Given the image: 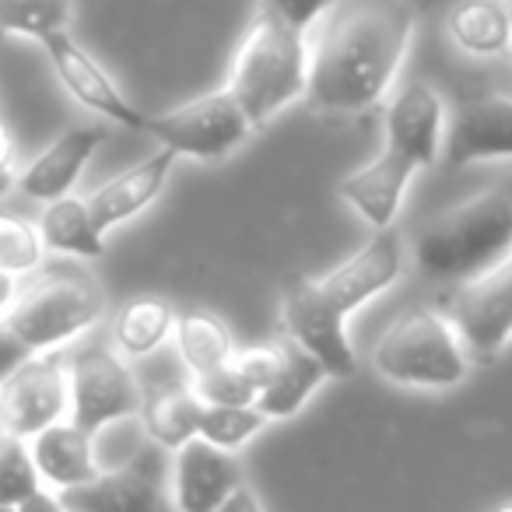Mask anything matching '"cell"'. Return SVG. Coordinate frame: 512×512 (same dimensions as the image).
Listing matches in <instances>:
<instances>
[{"label": "cell", "mask_w": 512, "mask_h": 512, "mask_svg": "<svg viewBox=\"0 0 512 512\" xmlns=\"http://www.w3.org/2000/svg\"><path fill=\"white\" fill-rule=\"evenodd\" d=\"M15 158H18L15 137L4 127V120H0V169H15Z\"/></svg>", "instance_id": "cell-38"}, {"label": "cell", "mask_w": 512, "mask_h": 512, "mask_svg": "<svg viewBox=\"0 0 512 512\" xmlns=\"http://www.w3.org/2000/svg\"><path fill=\"white\" fill-rule=\"evenodd\" d=\"M509 4H512V0H509Z\"/></svg>", "instance_id": "cell-42"}, {"label": "cell", "mask_w": 512, "mask_h": 512, "mask_svg": "<svg viewBox=\"0 0 512 512\" xmlns=\"http://www.w3.org/2000/svg\"><path fill=\"white\" fill-rule=\"evenodd\" d=\"M278 365H281V344L278 341L274 344H253V348H235V355H232V369L239 372L249 386H253L256 397L271 386Z\"/></svg>", "instance_id": "cell-32"}, {"label": "cell", "mask_w": 512, "mask_h": 512, "mask_svg": "<svg viewBox=\"0 0 512 512\" xmlns=\"http://www.w3.org/2000/svg\"><path fill=\"white\" fill-rule=\"evenodd\" d=\"M200 418H204V400L197 397L193 383L165 379V383L144 386V404L137 421L155 446L176 453L179 446L200 435Z\"/></svg>", "instance_id": "cell-21"}, {"label": "cell", "mask_w": 512, "mask_h": 512, "mask_svg": "<svg viewBox=\"0 0 512 512\" xmlns=\"http://www.w3.org/2000/svg\"><path fill=\"white\" fill-rule=\"evenodd\" d=\"M334 8H341V0H260L256 11H267V15H274L278 22L292 25V29L309 36L313 29H320V22Z\"/></svg>", "instance_id": "cell-33"}, {"label": "cell", "mask_w": 512, "mask_h": 512, "mask_svg": "<svg viewBox=\"0 0 512 512\" xmlns=\"http://www.w3.org/2000/svg\"><path fill=\"white\" fill-rule=\"evenodd\" d=\"M29 355H32V351L25 348L22 341H18L15 330H11L8 323L0 320V383H4V379H8L11 372H15L18 365H22Z\"/></svg>", "instance_id": "cell-34"}, {"label": "cell", "mask_w": 512, "mask_h": 512, "mask_svg": "<svg viewBox=\"0 0 512 512\" xmlns=\"http://www.w3.org/2000/svg\"><path fill=\"white\" fill-rule=\"evenodd\" d=\"M267 425H271V421H267V414L256 404H204L200 439L235 453V449H242L249 439H256Z\"/></svg>", "instance_id": "cell-29"}, {"label": "cell", "mask_w": 512, "mask_h": 512, "mask_svg": "<svg viewBox=\"0 0 512 512\" xmlns=\"http://www.w3.org/2000/svg\"><path fill=\"white\" fill-rule=\"evenodd\" d=\"M372 369L404 390H456L474 358L442 309H411L379 334Z\"/></svg>", "instance_id": "cell-4"}, {"label": "cell", "mask_w": 512, "mask_h": 512, "mask_svg": "<svg viewBox=\"0 0 512 512\" xmlns=\"http://www.w3.org/2000/svg\"><path fill=\"white\" fill-rule=\"evenodd\" d=\"M71 25L74 0H0V36L43 43L46 36L71 32Z\"/></svg>", "instance_id": "cell-27"}, {"label": "cell", "mask_w": 512, "mask_h": 512, "mask_svg": "<svg viewBox=\"0 0 512 512\" xmlns=\"http://www.w3.org/2000/svg\"><path fill=\"white\" fill-rule=\"evenodd\" d=\"M43 260L46 246L39 221L0 204V271L15 274V278H29L43 267Z\"/></svg>", "instance_id": "cell-28"}, {"label": "cell", "mask_w": 512, "mask_h": 512, "mask_svg": "<svg viewBox=\"0 0 512 512\" xmlns=\"http://www.w3.org/2000/svg\"><path fill=\"white\" fill-rule=\"evenodd\" d=\"M102 313H106V292L99 281L78 267H60L29 281L4 323L36 355L74 344L102 320Z\"/></svg>", "instance_id": "cell-5"}, {"label": "cell", "mask_w": 512, "mask_h": 512, "mask_svg": "<svg viewBox=\"0 0 512 512\" xmlns=\"http://www.w3.org/2000/svg\"><path fill=\"white\" fill-rule=\"evenodd\" d=\"M18 512H67V509L60 505V495H57V491L43 488V491H36V495H32L29 502L18 505Z\"/></svg>", "instance_id": "cell-37"}, {"label": "cell", "mask_w": 512, "mask_h": 512, "mask_svg": "<svg viewBox=\"0 0 512 512\" xmlns=\"http://www.w3.org/2000/svg\"><path fill=\"white\" fill-rule=\"evenodd\" d=\"M43 53L50 60L53 74L64 85V92L78 102L81 109L95 113L109 127H123L141 134L144 127V109L123 95V88L109 78V71L71 36V32H57V36H46Z\"/></svg>", "instance_id": "cell-12"}, {"label": "cell", "mask_w": 512, "mask_h": 512, "mask_svg": "<svg viewBox=\"0 0 512 512\" xmlns=\"http://www.w3.org/2000/svg\"><path fill=\"white\" fill-rule=\"evenodd\" d=\"M172 327H176V309H172L169 299H162V295H137V299L123 302L116 309V351L123 358H134V362L137 358H148L169 341Z\"/></svg>", "instance_id": "cell-26"}, {"label": "cell", "mask_w": 512, "mask_h": 512, "mask_svg": "<svg viewBox=\"0 0 512 512\" xmlns=\"http://www.w3.org/2000/svg\"><path fill=\"white\" fill-rule=\"evenodd\" d=\"M446 36L474 60H495L512 50L509 0H456L446 15Z\"/></svg>", "instance_id": "cell-22"}, {"label": "cell", "mask_w": 512, "mask_h": 512, "mask_svg": "<svg viewBox=\"0 0 512 512\" xmlns=\"http://www.w3.org/2000/svg\"><path fill=\"white\" fill-rule=\"evenodd\" d=\"M67 372H71V421L88 435H99L141 414L144 383L120 351L78 348L67 358Z\"/></svg>", "instance_id": "cell-7"}, {"label": "cell", "mask_w": 512, "mask_h": 512, "mask_svg": "<svg viewBox=\"0 0 512 512\" xmlns=\"http://www.w3.org/2000/svg\"><path fill=\"white\" fill-rule=\"evenodd\" d=\"M172 341H176V355L190 376H204L211 369H221L235 355L232 334H228V327L211 309H197V306L176 309Z\"/></svg>", "instance_id": "cell-25"}, {"label": "cell", "mask_w": 512, "mask_h": 512, "mask_svg": "<svg viewBox=\"0 0 512 512\" xmlns=\"http://www.w3.org/2000/svg\"><path fill=\"white\" fill-rule=\"evenodd\" d=\"M407 242L393 228H379L372 232L362 246L351 256H344L334 271L316 278L323 302L334 309L337 316L351 320L362 306H369L376 295L393 288L407 271Z\"/></svg>", "instance_id": "cell-11"}, {"label": "cell", "mask_w": 512, "mask_h": 512, "mask_svg": "<svg viewBox=\"0 0 512 512\" xmlns=\"http://www.w3.org/2000/svg\"><path fill=\"white\" fill-rule=\"evenodd\" d=\"M60 505L67 512H176L169 502V481L155 460H134L102 470L81 488L60 491Z\"/></svg>", "instance_id": "cell-13"}, {"label": "cell", "mask_w": 512, "mask_h": 512, "mask_svg": "<svg viewBox=\"0 0 512 512\" xmlns=\"http://www.w3.org/2000/svg\"><path fill=\"white\" fill-rule=\"evenodd\" d=\"M418 172V165L407 162L404 155H397V151L383 144L372 162H365L362 169H355L351 176L341 179L337 193L372 232H379V228H393Z\"/></svg>", "instance_id": "cell-18"}, {"label": "cell", "mask_w": 512, "mask_h": 512, "mask_svg": "<svg viewBox=\"0 0 512 512\" xmlns=\"http://www.w3.org/2000/svg\"><path fill=\"white\" fill-rule=\"evenodd\" d=\"M242 488V467L235 453L211 446L207 439H190L172 453L169 502L176 512H214Z\"/></svg>", "instance_id": "cell-16"}, {"label": "cell", "mask_w": 512, "mask_h": 512, "mask_svg": "<svg viewBox=\"0 0 512 512\" xmlns=\"http://www.w3.org/2000/svg\"><path fill=\"white\" fill-rule=\"evenodd\" d=\"M442 162L467 169L481 162H512V95H474L446 123Z\"/></svg>", "instance_id": "cell-14"}, {"label": "cell", "mask_w": 512, "mask_h": 512, "mask_svg": "<svg viewBox=\"0 0 512 512\" xmlns=\"http://www.w3.org/2000/svg\"><path fill=\"white\" fill-rule=\"evenodd\" d=\"M109 141V123H81L53 137L25 169H18V190L36 204H50L57 197H67L74 183L81 179L85 165L95 158V151Z\"/></svg>", "instance_id": "cell-17"}, {"label": "cell", "mask_w": 512, "mask_h": 512, "mask_svg": "<svg viewBox=\"0 0 512 512\" xmlns=\"http://www.w3.org/2000/svg\"><path fill=\"white\" fill-rule=\"evenodd\" d=\"M36 491H43V481H39V470L32 463L29 442L0 432V505L18 509Z\"/></svg>", "instance_id": "cell-30"}, {"label": "cell", "mask_w": 512, "mask_h": 512, "mask_svg": "<svg viewBox=\"0 0 512 512\" xmlns=\"http://www.w3.org/2000/svg\"><path fill=\"white\" fill-rule=\"evenodd\" d=\"M278 344H281V365H278V372H274L271 386L256 397V407L267 414V421L295 418L330 379V372L323 369L306 348L288 341L285 334H281Z\"/></svg>", "instance_id": "cell-23"}, {"label": "cell", "mask_w": 512, "mask_h": 512, "mask_svg": "<svg viewBox=\"0 0 512 512\" xmlns=\"http://www.w3.org/2000/svg\"><path fill=\"white\" fill-rule=\"evenodd\" d=\"M193 390L204 404H256L253 386L232 369V362L204 372V376H193Z\"/></svg>", "instance_id": "cell-31"}, {"label": "cell", "mask_w": 512, "mask_h": 512, "mask_svg": "<svg viewBox=\"0 0 512 512\" xmlns=\"http://www.w3.org/2000/svg\"><path fill=\"white\" fill-rule=\"evenodd\" d=\"M512 249V193L488 190L442 211L418 232L411 260L421 278L467 285Z\"/></svg>", "instance_id": "cell-2"}, {"label": "cell", "mask_w": 512, "mask_h": 512, "mask_svg": "<svg viewBox=\"0 0 512 512\" xmlns=\"http://www.w3.org/2000/svg\"><path fill=\"white\" fill-rule=\"evenodd\" d=\"M281 334L306 348L330 379H351L358 372V355L351 348L348 320L323 302L316 278L288 274L281 281Z\"/></svg>", "instance_id": "cell-10"}, {"label": "cell", "mask_w": 512, "mask_h": 512, "mask_svg": "<svg viewBox=\"0 0 512 512\" xmlns=\"http://www.w3.org/2000/svg\"><path fill=\"white\" fill-rule=\"evenodd\" d=\"M176 162H179L176 151L158 148L155 155L141 158V162H134L130 169L116 172L113 179L95 186L85 200H88V211H92V218L99 221L102 232L109 235L113 228L127 225V221H134L137 214L148 211V207L162 197Z\"/></svg>", "instance_id": "cell-19"}, {"label": "cell", "mask_w": 512, "mask_h": 512, "mask_svg": "<svg viewBox=\"0 0 512 512\" xmlns=\"http://www.w3.org/2000/svg\"><path fill=\"white\" fill-rule=\"evenodd\" d=\"M18 281H22V278L0 271V320H8V313L15 309L18 295H22V285H18Z\"/></svg>", "instance_id": "cell-36"}, {"label": "cell", "mask_w": 512, "mask_h": 512, "mask_svg": "<svg viewBox=\"0 0 512 512\" xmlns=\"http://www.w3.org/2000/svg\"><path fill=\"white\" fill-rule=\"evenodd\" d=\"M418 29L411 0H355L334 8L309 39L306 106L320 116H362L397 85Z\"/></svg>", "instance_id": "cell-1"}, {"label": "cell", "mask_w": 512, "mask_h": 512, "mask_svg": "<svg viewBox=\"0 0 512 512\" xmlns=\"http://www.w3.org/2000/svg\"><path fill=\"white\" fill-rule=\"evenodd\" d=\"M474 362H495L512 344V249L481 278L456 285L442 299Z\"/></svg>", "instance_id": "cell-9"}, {"label": "cell", "mask_w": 512, "mask_h": 512, "mask_svg": "<svg viewBox=\"0 0 512 512\" xmlns=\"http://www.w3.org/2000/svg\"><path fill=\"white\" fill-rule=\"evenodd\" d=\"M11 190H18V169H0V204Z\"/></svg>", "instance_id": "cell-39"}, {"label": "cell", "mask_w": 512, "mask_h": 512, "mask_svg": "<svg viewBox=\"0 0 512 512\" xmlns=\"http://www.w3.org/2000/svg\"><path fill=\"white\" fill-rule=\"evenodd\" d=\"M498 512H512V505H502V509H498Z\"/></svg>", "instance_id": "cell-41"}, {"label": "cell", "mask_w": 512, "mask_h": 512, "mask_svg": "<svg viewBox=\"0 0 512 512\" xmlns=\"http://www.w3.org/2000/svg\"><path fill=\"white\" fill-rule=\"evenodd\" d=\"M71 418V372L60 351L29 355L0 383V432L29 442L43 428Z\"/></svg>", "instance_id": "cell-8"}, {"label": "cell", "mask_w": 512, "mask_h": 512, "mask_svg": "<svg viewBox=\"0 0 512 512\" xmlns=\"http://www.w3.org/2000/svg\"><path fill=\"white\" fill-rule=\"evenodd\" d=\"M39 232H43V246L53 256H67V260H99L106 253V232L99 221L92 218L85 197H57L43 204L39 214Z\"/></svg>", "instance_id": "cell-24"}, {"label": "cell", "mask_w": 512, "mask_h": 512, "mask_svg": "<svg viewBox=\"0 0 512 512\" xmlns=\"http://www.w3.org/2000/svg\"><path fill=\"white\" fill-rule=\"evenodd\" d=\"M29 449H32V463H36L43 488L57 491V495L67 488H81V484H88L92 477L102 474L95 435L78 428L71 418L57 421V425L32 435Z\"/></svg>", "instance_id": "cell-20"}, {"label": "cell", "mask_w": 512, "mask_h": 512, "mask_svg": "<svg viewBox=\"0 0 512 512\" xmlns=\"http://www.w3.org/2000/svg\"><path fill=\"white\" fill-rule=\"evenodd\" d=\"M446 102L425 81L404 85L386 106L383 144L414 162L418 169H432L446 148Z\"/></svg>", "instance_id": "cell-15"}, {"label": "cell", "mask_w": 512, "mask_h": 512, "mask_svg": "<svg viewBox=\"0 0 512 512\" xmlns=\"http://www.w3.org/2000/svg\"><path fill=\"white\" fill-rule=\"evenodd\" d=\"M144 137L158 141V148L176 151L179 158L193 162H221L235 155L253 134V123L239 109L228 88L207 92L200 99H190L176 109L162 113H144Z\"/></svg>", "instance_id": "cell-6"}, {"label": "cell", "mask_w": 512, "mask_h": 512, "mask_svg": "<svg viewBox=\"0 0 512 512\" xmlns=\"http://www.w3.org/2000/svg\"><path fill=\"white\" fill-rule=\"evenodd\" d=\"M0 512H18V509H11V505H0Z\"/></svg>", "instance_id": "cell-40"}, {"label": "cell", "mask_w": 512, "mask_h": 512, "mask_svg": "<svg viewBox=\"0 0 512 512\" xmlns=\"http://www.w3.org/2000/svg\"><path fill=\"white\" fill-rule=\"evenodd\" d=\"M214 512H264V502L256 498V491H249L246 484H242V488L235 491V495L228 498V502H221Z\"/></svg>", "instance_id": "cell-35"}, {"label": "cell", "mask_w": 512, "mask_h": 512, "mask_svg": "<svg viewBox=\"0 0 512 512\" xmlns=\"http://www.w3.org/2000/svg\"><path fill=\"white\" fill-rule=\"evenodd\" d=\"M225 88L253 130L267 127L295 102H306L309 88V36L256 11L228 67Z\"/></svg>", "instance_id": "cell-3"}]
</instances>
